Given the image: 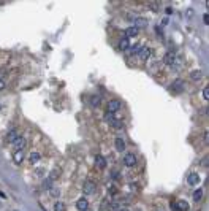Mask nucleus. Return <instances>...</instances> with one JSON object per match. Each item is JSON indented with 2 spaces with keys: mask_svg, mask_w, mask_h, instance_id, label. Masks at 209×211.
I'll return each instance as SVG.
<instances>
[{
  "mask_svg": "<svg viewBox=\"0 0 209 211\" xmlns=\"http://www.w3.org/2000/svg\"><path fill=\"white\" fill-rule=\"evenodd\" d=\"M163 60H165V64H166V65H173V64L176 62V53H174V51H170V53H166Z\"/></svg>",
  "mask_w": 209,
  "mask_h": 211,
  "instance_id": "423d86ee",
  "label": "nucleus"
},
{
  "mask_svg": "<svg viewBox=\"0 0 209 211\" xmlns=\"http://www.w3.org/2000/svg\"><path fill=\"white\" fill-rule=\"evenodd\" d=\"M65 209H67L65 203H62V202H56L54 203V211H65Z\"/></svg>",
  "mask_w": 209,
  "mask_h": 211,
  "instance_id": "4be33fe9",
  "label": "nucleus"
},
{
  "mask_svg": "<svg viewBox=\"0 0 209 211\" xmlns=\"http://www.w3.org/2000/svg\"><path fill=\"white\" fill-rule=\"evenodd\" d=\"M190 78H192L193 81H200V80L203 78V73L200 72V70H193V72L190 73Z\"/></svg>",
  "mask_w": 209,
  "mask_h": 211,
  "instance_id": "a211bd4d",
  "label": "nucleus"
},
{
  "mask_svg": "<svg viewBox=\"0 0 209 211\" xmlns=\"http://www.w3.org/2000/svg\"><path fill=\"white\" fill-rule=\"evenodd\" d=\"M29 160H30V163H32V165H35V163L40 160V152H38V151H33V152H30V157H29Z\"/></svg>",
  "mask_w": 209,
  "mask_h": 211,
  "instance_id": "f3484780",
  "label": "nucleus"
},
{
  "mask_svg": "<svg viewBox=\"0 0 209 211\" xmlns=\"http://www.w3.org/2000/svg\"><path fill=\"white\" fill-rule=\"evenodd\" d=\"M95 191H97V186H95V183H92V181H87V183L84 184V187H83V192H84L86 195H92V194H95Z\"/></svg>",
  "mask_w": 209,
  "mask_h": 211,
  "instance_id": "7ed1b4c3",
  "label": "nucleus"
},
{
  "mask_svg": "<svg viewBox=\"0 0 209 211\" xmlns=\"http://www.w3.org/2000/svg\"><path fill=\"white\" fill-rule=\"evenodd\" d=\"M203 99H204V100L209 99V87H204V89H203Z\"/></svg>",
  "mask_w": 209,
  "mask_h": 211,
  "instance_id": "cd10ccee",
  "label": "nucleus"
},
{
  "mask_svg": "<svg viewBox=\"0 0 209 211\" xmlns=\"http://www.w3.org/2000/svg\"><path fill=\"white\" fill-rule=\"evenodd\" d=\"M138 32H140V29H136V27H128V29H127V32H125V37H127V38L136 37V35H138Z\"/></svg>",
  "mask_w": 209,
  "mask_h": 211,
  "instance_id": "4468645a",
  "label": "nucleus"
},
{
  "mask_svg": "<svg viewBox=\"0 0 209 211\" xmlns=\"http://www.w3.org/2000/svg\"><path fill=\"white\" fill-rule=\"evenodd\" d=\"M116 149L119 151V152H124L125 151V140L124 138H116Z\"/></svg>",
  "mask_w": 209,
  "mask_h": 211,
  "instance_id": "9b49d317",
  "label": "nucleus"
},
{
  "mask_svg": "<svg viewBox=\"0 0 209 211\" xmlns=\"http://www.w3.org/2000/svg\"><path fill=\"white\" fill-rule=\"evenodd\" d=\"M171 209L173 211H187L189 209V205L186 200H179L176 203H171Z\"/></svg>",
  "mask_w": 209,
  "mask_h": 211,
  "instance_id": "f03ea898",
  "label": "nucleus"
},
{
  "mask_svg": "<svg viewBox=\"0 0 209 211\" xmlns=\"http://www.w3.org/2000/svg\"><path fill=\"white\" fill-rule=\"evenodd\" d=\"M150 54H152V49L149 48V46H146V48H141V51H140V57H141L143 60H147V59L150 57Z\"/></svg>",
  "mask_w": 209,
  "mask_h": 211,
  "instance_id": "1a4fd4ad",
  "label": "nucleus"
},
{
  "mask_svg": "<svg viewBox=\"0 0 209 211\" xmlns=\"http://www.w3.org/2000/svg\"><path fill=\"white\" fill-rule=\"evenodd\" d=\"M111 126H113L114 129H117V130H119V129H122V122H120V121H117V119H113V121H111Z\"/></svg>",
  "mask_w": 209,
  "mask_h": 211,
  "instance_id": "b1692460",
  "label": "nucleus"
},
{
  "mask_svg": "<svg viewBox=\"0 0 209 211\" xmlns=\"http://www.w3.org/2000/svg\"><path fill=\"white\" fill-rule=\"evenodd\" d=\"M43 187H44V189H51V187H52V181L48 178V179L43 183Z\"/></svg>",
  "mask_w": 209,
  "mask_h": 211,
  "instance_id": "a878e982",
  "label": "nucleus"
},
{
  "mask_svg": "<svg viewBox=\"0 0 209 211\" xmlns=\"http://www.w3.org/2000/svg\"><path fill=\"white\" fill-rule=\"evenodd\" d=\"M141 48H143L141 44H133V46H130L128 49H130V54H140Z\"/></svg>",
  "mask_w": 209,
  "mask_h": 211,
  "instance_id": "412c9836",
  "label": "nucleus"
},
{
  "mask_svg": "<svg viewBox=\"0 0 209 211\" xmlns=\"http://www.w3.org/2000/svg\"><path fill=\"white\" fill-rule=\"evenodd\" d=\"M90 105H92V106H98V105H100V97H97V95L90 97Z\"/></svg>",
  "mask_w": 209,
  "mask_h": 211,
  "instance_id": "5701e85b",
  "label": "nucleus"
},
{
  "mask_svg": "<svg viewBox=\"0 0 209 211\" xmlns=\"http://www.w3.org/2000/svg\"><path fill=\"white\" fill-rule=\"evenodd\" d=\"M200 175L198 173H190L189 175V178H187V183L190 184V186H196V184H200Z\"/></svg>",
  "mask_w": 209,
  "mask_h": 211,
  "instance_id": "0eeeda50",
  "label": "nucleus"
},
{
  "mask_svg": "<svg viewBox=\"0 0 209 211\" xmlns=\"http://www.w3.org/2000/svg\"><path fill=\"white\" fill-rule=\"evenodd\" d=\"M124 163L127 167H135L136 165V156L133 152H127L124 156Z\"/></svg>",
  "mask_w": 209,
  "mask_h": 211,
  "instance_id": "f257e3e1",
  "label": "nucleus"
},
{
  "mask_svg": "<svg viewBox=\"0 0 209 211\" xmlns=\"http://www.w3.org/2000/svg\"><path fill=\"white\" fill-rule=\"evenodd\" d=\"M201 163H203V167H207V157H204V159L201 160Z\"/></svg>",
  "mask_w": 209,
  "mask_h": 211,
  "instance_id": "c756f323",
  "label": "nucleus"
},
{
  "mask_svg": "<svg viewBox=\"0 0 209 211\" xmlns=\"http://www.w3.org/2000/svg\"><path fill=\"white\" fill-rule=\"evenodd\" d=\"M113 119H114V116H113V113H110V111H108L106 114H104V121H108V122H111Z\"/></svg>",
  "mask_w": 209,
  "mask_h": 211,
  "instance_id": "bb28decb",
  "label": "nucleus"
},
{
  "mask_svg": "<svg viewBox=\"0 0 209 211\" xmlns=\"http://www.w3.org/2000/svg\"><path fill=\"white\" fill-rule=\"evenodd\" d=\"M76 208L79 209V211H87L89 209V202H87V198H79L76 202Z\"/></svg>",
  "mask_w": 209,
  "mask_h": 211,
  "instance_id": "39448f33",
  "label": "nucleus"
},
{
  "mask_svg": "<svg viewBox=\"0 0 209 211\" xmlns=\"http://www.w3.org/2000/svg\"><path fill=\"white\" fill-rule=\"evenodd\" d=\"M3 89H5V83L0 80V90H3Z\"/></svg>",
  "mask_w": 209,
  "mask_h": 211,
  "instance_id": "473e14b6",
  "label": "nucleus"
},
{
  "mask_svg": "<svg viewBox=\"0 0 209 211\" xmlns=\"http://www.w3.org/2000/svg\"><path fill=\"white\" fill-rule=\"evenodd\" d=\"M49 191H51V195L52 197H59V194H60V191L57 189V187H51Z\"/></svg>",
  "mask_w": 209,
  "mask_h": 211,
  "instance_id": "393cba45",
  "label": "nucleus"
},
{
  "mask_svg": "<svg viewBox=\"0 0 209 211\" xmlns=\"http://www.w3.org/2000/svg\"><path fill=\"white\" fill-rule=\"evenodd\" d=\"M144 26H147V19H146V18H138V16H136V18H135V26H133V27L138 29V27H144Z\"/></svg>",
  "mask_w": 209,
  "mask_h": 211,
  "instance_id": "ddd939ff",
  "label": "nucleus"
},
{
  "mask_svg": "<svg viewBox=\"0 0 209 211\" xmlns=\"http://www.w3.org/2000/svg\"><path fill=\"white\" fill-rule=\"evenodd\" d=\"M18 136H19V135H18V133H16L14 130H10V132L7 133L5 140H7V142H8V143H13V142H14V140H16Z\"/></svg>",
  "mask_w": 209,
  "mask_h": 211,
  "instance_id": "dca6fc26",
  "label": "nucleus"
},
{
  "mask_svg": "<svg viewBox=\"0 0 209 211\" xmlns=\"http://www.w3.org/2000/svg\"><path fill=\"white\" fill-rule=\"evenodd\" d=\"M116 192H117L116 187H114V186H110V194H116Z\"/></svg>",
  "mask_w": 209,
  "mask_h": 211,
  "instance_id": "c85d7f7f",
  "label": "nucleus"
},
{
  "mask_svg": "<svg viewBox=\"0 0 209 211\" xmlns=\"http://www.w3.org/2000/svg\"><path fill=\"white\" fill-rule=\"evenodd\" d=\"M25 145H27V142H25L24 136H18L14 142H13V146H14L16 151H22V149L25 148Z\"/></svg>",
  "mask_w": 209,
  "mask_h": 211,
  "instance_id": "20e7f679",
  "label": "nucleus"
},
{
  "mask_svg": "<svg viewBox=\"0 0 209 211\" xmlns=\"http://www.w3.org/2000/svg\"><path fill=\"white\" fill-rule=\"evenodd\" d=\"M95 165L98 168H104V167H106V160H104L103 156H95Z\"/></svg>",
  "mask_w": 209,
  "mask_h": 211,
  "instance_id": "f8f14e48",
  "label": "nucleus"
},
{
  "mask_svg": "<svg viewBox=\"0 0 209 211\" xmlns=\"http://www.w3.org/2000/svg\"><path fill=\"white\" fill-rule=\"evenodd\" d=\"M59 176H60V170H59V168H54V170H52V172L49 173V176H48V178H49L51 181H54V179H57Z\"/></svg>",
  "mask_w": 209,
  "mask_h": 211,
  "instance_id": "6ab92c4d",
  "label": "nucleus"
},
{
  "mask_svg": "<svg viewBox=\"0 0 209 211\" xmlns=\"http://www.w3.org/2000/svg\"><path fill=\"white\" fill-rule=\"evenodd\" d=\"M130 48V43H128V38H122L120 41H119V49L120 51H127Z\"/></svg>",
  "mask_w": 209,
  "mask_h": 211,
  "instance_id": "2eb2a0df",
  "label": "nucleus"
},
{
  "mask_svg": "<svg viewBox=\"0 0 209 211\" xmlns=\"http://www.w3.org/2000/svg\"><path fill=\"white\" fill-rule=\"evenodd\" d=\"M13 160L16 165H21V163L24 162V151H14L13 154Z\"/></svg>",
  "mask_w": 209,
  "mask_h": 211,
  "instance_id": "6e6552de",
  "label": "nucleus"
},
{
  "mask_svg": "<svg viewBox=\"0 0 209 211\" xmlns=\"http://www.w3.org/2000/svg\"><path fill=\"white\" fill-rule=\"evenodd\" d=\"M119 108H120V102H119V100H111V102L108 103V111H110V113H116Z\"/></svg>",
  "mask_w": 209,
  "mask_h": 211,
  "instance_id": "9d476101",
  "label": "nucleus"
},
{
  "mask_svg": "<svg viewBox=\"0 0 209 211\" xmlns=\"http://www.w3.org/2000/svg\"><path fill=\"white\" fill-rule=\"evenodd\" d=\"M203 138H204V142L207 143V140H209V135H207V132H204V135H203Z\"/></svg>",
  "mask_w": 209,
  "mask_h": 211,
  "instance_id": "2f4dec72",
  "label": "nucleus"
},
{
  "mask_svg": "<svg viewBox=\"0 0 209 211\" xmlns=\"http://www.w3.org/2000/svg\"><path fill=\"white\" fill-rule=\"evenodd\" d=\"M203 198V191L201 189H196V191H193V202H200Z\"/></svg>",
  "mask_w": 209,
  "mask_h": 211,
  "instance_id": "aec40b11",
  "label": "nucleus"
},
{
  "mask_svg": "<svg viewBox=\"0 0 209 211\" xmlns=\"http://www.w3.org/2000/svg\"><path fill=\"white\" fill-rule=\"evenodd\" d=\"M203 19H204L206 24H209V14H204V18H203Z\"/></svg>",
  "mask_w": 209,
  "mask_h": 211,
  "instance_id": "7c9ffc66",
  "label": "nucleus"
},
{
  "mask_svg": "<svg viewBox=\"0 0 209 211\" xmlns=\"http://www.w3.org/2000/svg\"><path fill=\"white\" fill-rule=\"evenodd\" d=\"M119 211H128V209H127V208H120Z\"/></svg>",
  "mask_w": 209,
  "mask_h": 211,
  "instance_id": "72a5a7b5",
  "label": "nucleus"
}]
</instances>
